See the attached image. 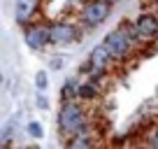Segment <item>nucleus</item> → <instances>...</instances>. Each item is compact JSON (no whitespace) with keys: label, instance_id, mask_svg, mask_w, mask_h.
<instances>
[{"label":"nucleus","instance_id":"nucleus-2","mask_svg":"<svg viewBox=\"0 0 158 149\" xmlns=\"http://www.w3.org/2000/svg\"><path fill=\"white\" fill-rule=\"evenodd\" d=\"M105 45H107L109 54L114 56V61H128L135 51V45H139L137 37V28H135V21L130 23L128 19H123L114 30H109L105 35Z\"/></svg>","mask_w":158,"mask_h":149},{"label":"nucleus","instance_id":"nucleus-18","mask_svg":"<svg viewBox=\"0 0 158 149\" xmlns=\"http://www.w3.org/2000/svg\"><path fill=\"white\" fill-rule=\"evenodd\" d=\"M149 2H156V5H158V0H149Z\"/></svg>","mask_w":158,"mask_h":149},{"label":"nucleus","instance_id":"nucleus-13","mask_svg":"<svg viewBox=\"0 0 158 149\" xmlns=\"http://www.w3.org/2000/svg\"><path fill=\"white\" fill-rule=\"evenodd\" d=\"M26 130H28V135H30V138H35V140H40L42 135H44V130H42V124H37V121H30V124L26 126Z\"/></svg>","mask_w":158,"mask_h":149},{"label":"nucleus","instance_id":"nucleus-4","mask_svg":"<svg viewBox=\"0 0 158 149\" xmlns=\"http://www.w3.org/2000/svg\"><path fill=\"white\" fill-rule=\"evenodd\" d=\"M23 40L33 51H42L47 45H51L49 37V23L44 21H30L23 26Z\"/></svg>","mask_w":158,"mask_h":149},{"label":"nucleus","instance_id":"nucleus-8","mask_svg":"<svg viewBox=\"0 0 158 149\" xmlns=\"http://www.w3.org/2000/svg\"><path fill=\"white\" fill-rule=\"evenodd\" d=\"M40 5H42V0H16L14 2V19H16V23L23 28L26 23L35 21V14L40 12Z\"/></svg>","mask_w":158,"mask_h":149},{"label":"nucleus","instance_id":"nucleus-15","mask_svg":"<svg viewBox=\"0 0 158 149\" xmlns=\"http://www.w3.org/2000/svg\"><path fill=\"white\" fill-rule=\"evenodd\" d=\"M147 144H149V147H153V149H158V130H153V133L147 138Z\"/></svg>","mask_w":158,"mask_h":149},{"label":"nucleus","instance_id":"nucleus-7","mask_svg":"<svg viewBox=\"0 0 158 149\" xmlns=\"http://www.w3.org/2000/svg\"><path fill=\"white\" fill-rule=\"evenodd\" d=\"M89 65H91V70H98V72H107L109 68H112V63H114V56L109 54V49H107V45L105 42H100V45H95L93 49H91V54H89Z\"/></svg>","mask_w":158,"mask_h":149},{"label":"nucleus","instance_id":"nucleus-1","mask_svg":"<svg viewBox=\"0 0 158 149\" xmlns=\"http://www.w3.org/2000/svg\"><path fill=\"white\" fill-rule=\"evenodd\" d=\"M84 130H91V121H89V114H86L84 105L79 103V98L60 100V107H58V133H60V138L68 140L77 133H84Z\"/></svg>","mask_w":158,"mask_h":149},{"label":"nucleus","instance_id":"nucleus-12","mask_svg":"<svg viewBox=\"0 0 158 149\" xmlns=\"http://www.w3.org/2000/svg\"><path fill=\"white\" fill-rule=\"evenodd\" d=\"M12 138H14V126H12V124H5L2 128H0V147L10 144Z\"/></svg>","mask_w":158,"mask_h":149},{"label":"nucleus","instance_id":"nucleus-14","mask_svg":"<svg viewBox=\"0 0 158 149\" xmlns=\"http://www.w3.org/2000/svg\"><path fill=\"white\" fill-rule=\"evenodd\" d=\"M47 84H49V79H47V72H37V74H35V86H37L40 91H44Z\"/></svg>","mask_w":158,"mask_h":149},{"label":"nucleus","instance_id":"nucleus-10","mask_svg":"<svg viewBox=\"0 0 158 149\" xmlns=\"http://www.w3.org/2000/svg\"><path fill=\"white\" fill-rule=\"evenodd\" d=\"M79 100H84V103H91V100H98L100 98V84L93 79L89 82H81L79 84V93H77Z\"/></svg>","mask_w":158,"mask_h":149},{"label":"nucleus","instance_id":"nucleus-11","mask_svg":"<svg viewBox=\"0 0 158 149\" xmlns=\"http://www.w3.org/2000/svg\"><path fill=\"white\" fill-rule=\"evenodd\" d=\"M77 93H79V82H77V77H68V79H65V84L60 86V100H72V98H77Z\"/></svg>","mask_w":158,"mask_h":149},{"label":"nucleus","instance_id":"nucleus-5","mask_svg":"<svg viewBox=\"0 0 158 149\" xmlns=\"http://www.w3.org/2000/svg\"><path fill=\"white\" fill-rule=\"evenodd\" d=\"M49 37H51V45H72V42H77L79 37H81V33H79V26L72 23V21H51L49 23Z\"/></svg>","mask_w":158,"mask_h":149},{"label":"nucleus","instance_id":"nucleus-9","mask_svg":"<svg viewBox=\"0 0 158 149\" xmlns=\"http://www.w3.org/2000/svg\"><path fill=\"white\" fill-rule=\"evenodd\" d=\"M65 144H68L70 149H89V147H93V144H95L93 128L84 130V133H77V135H72V138H68V140H65Z\"/></svg>","mask_w":158,"mask_h":149},{"label":"nucleus","instance_id":"nucleus-17","mask_svg":"<svg viewBox=\"0 0 158 149\" xmlns=\"http://www.w3.org/2000/svg\"><path fill=\"white\" fill-rule=\"evenodd\" d=\"M109 2H112V5H114V2H118V0H109Z\"/></svg>","mask_w":158,"mask_h":149},{"label":"nucleus","instance_id":"nucleus-6","mask_svg":"<svg viewBox=\"0 0 158 149\" xmlns=\"http://www.w3.org/2000/svg\"><path fill=\"white\" fill-rule=\"evenodd\" d=\"M135 28H137L139 42H151L158 37V16L151 12H142L135 19Z\"/></svg>","mask_w":158,"mask_h":149},{"label":"nucleus","instance_id":"nucleus-16","mask_svg":"<svg viewBox=\"0 0 158 149\" xmlns=\"http://www.w3.org/2000/svg\"><path fill=\"white\" fill-rule=\"evenodd\" d=\"M47 105H49V103H47L44 96H37V107H47Z\"/></svg>","mask_w":158,"mask_h":149},{"label":"nucleus","instance_id":"nucleus-3","mask_svg":"<svg viewBox=\"0 0 158 149\" xmlns=\"http://www.w3.org/2000/svg\"><path fill=\"white\" fill-rule=\"evenodd\" d=\"M109 14H112V2L109 0H89L79 12V21L86 28H98L109 19Z\"/></svg>","mask_w":158,"mask_h":149}]
</instances>
